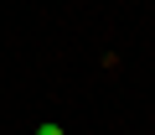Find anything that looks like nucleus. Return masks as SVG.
Here are the masks:
<instances>
[{
  "label": "nucleus",
  "instance_id": "obj_1",
  "mask_svg": "<svg viewBox=\"0 0 155 135\" xmlns=\"http://www.w3.org/2000/svg\"><path fill=\"white\" fill-rule=\"evenodd\" d=\"M36 135H62V125H52V119H47V125H36Z\"/></svg>",
  "mask_w": 155,
  "mask_h": 135
}]
</instances>
